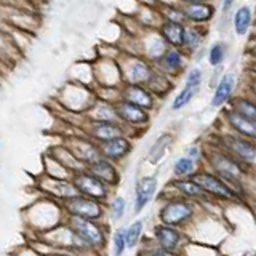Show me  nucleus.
Listing matches in <instances>:
<instances>
[{"mask_svg": "<svg viewBox=\"0 0 256 256\" xmlns=\"http://www.w3.org/2000/svg\"><path fill=\"white\" fill-rule=\"evenodd\" d=\"M156 8L162 21H174V22L188 24L186 16H184L182 12V5L174 2V0H170V2H157Z\"/></svg>", "mask_w": 256, "mask_h": 256, "instance_id": "obj_30", "label": "nucleus"}, {"mask_svg": "<svg viewBox=\"0 0 256 256\" xmlns=\"http://www.w3.org/2000/svg\"><path fill=\"white\" fill-rule=\"evenodd\" d=\"M230 28H232V32L236 34V37L238 38L250 37L254 29L253 8L248 4H242L240 6H237L230 16Z\"/></svg>", "mask_w": 256, "mask_h": 256, "instance_id": "obj_16", "label": "nucleus"}, {"mask_svg": "<svg viewBox=\"0 0 256 256\" xmlns=\"http://www.w3.org/2000/svg\"><path fill=\"white\" fill-rule=\"evenodd\" d=\"M245 93L250 94L252 98L256 100V76L254 74H248V72H246V88H245Z\"/></svg>", "mask_w": 256, "mask_h": 256, "instance_id": "obj_38", "label": "nucleus"}, {"mask_svg": "<svg viewBox=\"0 0 256 256\" xmlns=\"http://www.w3.org/2000/svg\"><path fill=\"white\" fill-rule=\"evenodd\" d=\"M66 208L72 216H78V218L86 220H98L102 214L101 205L98 200L86 196H72L66 200Z\"/></svg>", "mask_w": 256, "mask_h": 256, "instance_id": "obj_14", "label": "nucleus"}, {"mask_svg": "<svg viewBox=\"0 0 256 256\" xmlns=\"http://www.w3.org/2000/svg\"><path fill=\"white\" fill-rule=\"evenodd\" d=\"M196 206L188 198H173L160 208L158 218L168 226H182L194 216Z\"/></svg>", "mask_w": 256, "mask_h": 256, "instance_id": "obj_8", "label": "nucleus"}, {"mask_svg": "<svg viewBox=\"0 0 256 256\" xmlns=\"http://www.w3.org/2000/svg\"><path fill=\"white\" fill-rule=\"evenodd\" d=\"M182 12L186 16L188 24H200L210 26V22L218 14V6L214 2H197V4H182Z\"/></svg>", "mask_w": 256, "mask_h": 256, "instance_id": "obj_15", "label": "nucleus"}, {"mask_svg": "<svg viewBox=\"0 0 256 256\" xmlns=\"http://www.w3.org/2000/svg\"><path fill=\"white\" fill-rule=\"evenodd\" d=\"M220 117L222 120V124L226 125L228 130L256 141V122H253V120L246 118L245 116H242L240 112L234 110L229 106L221 109Z\"/></svg>", "mask_w": 256, "mask_h": 256, "instance_id": "obj_13", "label": "nucleus"}, {"mask_svg": "<svg viewBox=\"0 0 256 256\" xmlns=\"http://www.w3.org/2000/svg\"><path fill=\"white\" fill-rule=\"evenodd\" d=\"M173 140H174V136L170 132H164L162 134H158V138L154 141V144H152L149 149V162L154 165L158 164L160 160L166 156L168 149L172 148Z\"/></svg>", "mask_w": 256, "mask_h": 256, "instance_id": "obj_31", "label": "nucleus"}, {"mask_svg": "<svg viewBox=\"0 0 256 256\" xmlns=\"http://www.w3.org/2000/svg\"><path fill=\"white\" fill-rule=\"evenodd\" d=\"M236 4H237V0H220V8H221L222 16H228L232 10H234Z\"/></svg>", "mask_w": 256, "mask_h": 256, "instance_id": "obj_39", "label": "nucleus"}, {"mask_svg": "<svg viewBox=\"0 0 256 256\" xmlns=\"http://www.w3.org/2000/svg\"><path fill=\"white\" fill-rule=\"evenodd\" d=\"M192 58L182 50V48L176 46H168L165 53L160 56L156 62V68L158 70L165 72L166 76L173 77L174 80H180L186 70L189 69V61Z\"/></svg>", "mask_w": 256, "mask_h": 256, "instance_id": "obj_7", "label": "nucleus"}, {"mask_svg": "<svg viewBox=\"0 0 256 256\" xmlns=\"http://www.w3.org/2000/svg\"><path fill=\"white\" fill-rule=\"evenodd\" d=\"M228 106L232 108L234 110H237V112H240V114L245 116L246 118L256 122V100L252 98L250 94H246L245 92H240L238 94H236Z\"/></svg>", "mask_w": 256, "mask_h": 256, "instance_id": "obj_29", "label": "nucleus"}, {"mask_svg": "<svg viewBox=\"0 0 256 256\" xmlns=\"http://www.w3.org/2000/svg\"><path fill=\"white\" fill-rule=\"evenodd\" d=\"M72 184L77 189L78 194L92 197L94 200H102L109 196V188L102 180L94 176L92 172H78L72 178Z\"/></svg>", "mask_w": 256, "mask_h": 256, "instance_id": "obj_9", "label": "nucleus"}, {"mask_svg": "<svg viewBox=\"0 0 256 256\" xmlns=\"http://www.w3.org/2000/svg\"><path fill=\"white\" fill-rule=\"evenodd\" d=\"M253 34H256V22H254V29H253Z\"/></svg>", "mask_w": 256, "mask_h": 256, "instance_id": "obj_43", "label": "nucleus"}, {"mask_svg": "<svg viewBox=\"0 0 256 256\" xmlns=\"http://www.w3.org/2000/svg\"><path fill=\"white\" fill-rule=\"evenodd\" d=\"M208 26H200V24H186V36H184L182 50L186 52L190 58H196L198 52H204V46L208 38Z\"/></svg>", "mask_w": 256, "mask_h": 256, "instance_id": "obj_19", "label": "nucleus"}, {"mask_svg": "<svg viewBox=\"0 0 256 256\" xmlns=\"http://www.w3.org/2000/svg\"><path fill=\"white\" fill-rule=\"evenodd\" d=\"M157 32L162 36L168 46L182 48L184 36H186V24L174 21H160L157 26Z\"/></svg>", "mask_w": 256, "mask_h": 256, "instance_id": "obj_22", "label": "nucleus"}, {"mask_svg": "<svg viewBox=\"0 0 256 256\" xmlns=\"http://www.w3.org/2000/svg\"><path fill=\"white\" fill-rule=\"evenodd\" d=\"M172 186L186 198H197V200L210 198L208 192L194 178H176L174 181H172Z\"/></svg>", "mask_w": 256, "mask_h": 256, "instance_id": "obj_26", "label": "nucleus"}, {"mask_svg": "<svg viewBox=\"0 0 256 256\" xmlns=\"http://www.w3.org/2000/svg\"><path fill=\"white\" fill-rule=\"evenodd\" d=\"M142 228H144V222L141 220L132 222L128 229L125 230V240H126V246H134L138 244V240L141 237V232H142Z\"/></svg>", "mask_w": 256, "mask_h": 256, "instance_id": "obj_33", "label": "nucleus"}, {"mask_svg": "<svg viewBox=\"0 0 256 256\" xmlns=\"http://www.w3.org/2000/svg\"><path fill=\"white\" fill-rule=\"evenodd\" d=\"M245 58L248 61H256V36H250V42L245 48Z\"/></svg>", "mask_w": 256, "mask_h": 256, "instance_id": "obj_37", "label": "nucleus"}, {"mask_svg": "<svg viewBox=\"0 0 256 256\" xmlns=\"http://www.w3.org/2000/svg\"><path fill=\"white\" fill-rule=\"evenodd\" d=\"M237 74L234 70H228L218 78L214 85L213 94L210 98V108L212 109H224L230 102V100L236 96L237 92Z\"/></svg>", "mask_w": 256, "mask_h": 256, "instance_id": "obj_10", "label": "nucleus"}, {"mask_svg": "<svg viewBox=\"0 0 256 256\" xmlns=\"http://www.w3.org/2000/svg\"><path fill=\"white\" fill-rule=\"evenodd\" d=\"M186 156H189L190 158H194L196 162L198 164L200 160H202L205 157V152L200 149V146H197V144H192V146H189L186 149Z\"/></svg>", "mask_w": 256, "mask_h": 256, "instance_id": "obj_36", "label": "nucleus"}, {"mask_svg": "<svg viewBox=\"0 0 256 256\" xmlns=\"http://www.w3.org/2000/svg\"><path fill=\"white\" fill-rule=\"evenodd\" d=\"M88 172H92L94 176H98L100 180H102L108 186H117L120 182V173L117 170V166L114 162L106 157L96 158L94 162L88 165Z\"/></svg>", "mask_w": 256, "mask_h": 256, "instance_id": "obj_21", "label": "nucleus"}, {"mask_svg": "<svg viewBox=\"0 0 256 256\" xmlns=\"http://www.w3.org/2000/svg\"><path fill=\"white\" fill-rule=\"evenodd\" d=\"M120 98L130 101V102L136 104V106H141L150 112H154L158 108V102H160V100L149 90L146 85L130 84V82H125L122 86H120Z\"/></svg>", "mask_w": 256, "mask_h": 256, "instance_id": "obj_11", "label": "nucleus"}, {"mask_svg": "<svg viewBox=\"0 0 256 256\" xmlns=\"http://www.w3.org/2000/svg\"><path fill=\"white\" fill-rule=\"evenodd\" d=\"M178 4H197V2H213V0H176Z\"/></svg>", "mask_w": 256, "mask_h": 256, "instance_id": "obj_42", "label": "nucleus"}, {"mask_svg": "<svg viewBox=\"0 0 256 256\" xmlns=\"http://www.w3.org/2000/svg\"><path fill=\"white\" fill-rule=\"evenodd\" d=\"M116 110H117V117L122 122L128 133H133L134 130H144L148 128L152 122V112L144 109L141 106H136V104L126 101V100H117L116 101Z\"/></svg>", "mask_w": 256, "mask_h": 256, "instance_id": "obj_5", "label": "nucleus"}, {"mask_svg": "<svg viewBox=\"0 0 256 256\" xmlns=\"http://www.w3.org/2000/svg\"><path fill=\"white\" fill-rule=\"evenodd\" d=\"M204 80H205V74H204L202 68H198V66L189 68L186 70V74H184L181 88L170 102L172 110L181 112V110L186 109L189 104L198 96L200 90H202V86H204Z\"/></svg>", "mask_w": 256, "mask_h": 256, "instance_id": "obj_2", "label": "nucleus"}, {"mask_svg": "<svg viewBox=\"0 0 256 256\" xmlns=\"http://www.w3.org/2000/svg\"><path fill=\"white\" fill-rule=\"evenodd\" d=\"M125 82L148 85L152 74L156 72V64L149 61L146 56L136 53H125L124 58H120Z\"/></svg>", "mask_w": 256, "mask_h": 256, "instance_id": "obj_4", "label": "nucleus"}, {"mask_svg": "<svg viewBox=\"0 0 256 256\" xmlns=\"http://www.w3.org/2000/svg\"><path fill=\"white\" fill-rule=\"evenodd\" d=\"M88 120H104V122H120L116 110V102L96 98L93 106L86 110Z\"/></svg>", "mask_w": 256, "mask_h": 256, "instance_id": "obj_25", "label": "nucleus"}, {"mask_svg": "<svg viewBox=\"0 0 256 256\" xmlns=\"http://www.w3.org/2000/svg\"><path fill=\"white\" fill-rule=\"evenodd\" d=\"M125 208H126V202L124 197H116L114 202L110 205V210H112V216H114L116 220H120L125 213Z\"/></svg>", "mask_w": 256, "mask_h": 256, "instance_id": "obj_35", "label": "nucleus"}, {"mask_svg": "<svg viewBox=\"0 0 256 256\" xmlns=\"http://www.w3.org/2000/svg\"><path fill=\"white\" fill-rule=\"evenodd\" d=\"M176 82H178V80H174L173 77L166 76L165 72L158 70L156 68V72L152 74V77H150V80L148 82L146 86L157 96L160 101H165L168 98V94L174 90Z\"/></svg>", "mask_w": 256, "mask_h": 256, "instance_id": "obj_23", "label": "nucleus"}, {"mask_svg": "<svg viewBox=\"0 0 256 256\" xmlns=\"http://www.w3.org/2000/svg\"><path fill=\"white\" fill-rule=\"evenodd\" d=\"M205 158H206V162L210 164L212 172L221 176V178L226 180L228 182H230L232 186L238 184L240 180L245 176L246 165L240 162V160H237L234 156H230L228 150L220 148L218 144H214L210 150L205 152Z\"/></svg>", "mask_w": 256, "mask_h": 256, "instance_id": "obj_1", "label": "nucleus"}, {"mask_svg": "<svg viewBox=\"0 0 256 256\" xmlns=\"http://www.w3.org/2000/svg\"><path fill=\"white\" fill-rule=\"evenodd\" d=\"M158 188V178L156 174L141 176L134 188V212L140 213L152 198Z\"/></svg>", "mask_w": 256, "mask_h": 256, "instance_id": "obj_20", "label": "nucleus"}, {"mask_svg": "<svg viewBox=\"0 0 256 256\" xmlns=\"http://www.w3.org/2000/svg\"><path fill=\"white\" fill-rule=\"evenodd\" d=\"M154 236L158 242V246L164 248L166 252L176 250L181 242V234L174 229V226H168V224H164V222L156 226Z\"/></svg>", "mask_w": 256, "mask_h": 256, "instance_id": "obj_27", "label": "nucleus"}, {"mask_svg": "<svg viewBox=\"0 0 256 256\" xmlns=\"http://www.w3.org/2000/svg\"><path fill=\"white\" fill-rule=\"evenodd\" d=\"M216 144L245 165H253L256 162V141L250 138L228 130L218 134Z\"/></svg>", "mask_w": 256, "mask_h": 256, "instance_id": "obj_3", "label": "nucleus"}, {"mask_svg": "<svg viewBox=\"0 0 256 256\" xmlns=\"http://www.w3.org/2000/svg\"><path fill=\"white\" fill-rule=\"evenodd\" d=\"M85 132L88 138L98 144L114 140L122 134H130L122 122H104V120H88Z\"/></svg>", "mask_w": 256, "mask_h": 256, "instance_id": "obj_12", "label": "nucleus"}, {"mask_svg": "<svg viewBox=\"0 0 256 256\" xmlns=\"http://www.w3.org/2000/svg\"><path fill=\"white\" fill-rule=\"evenodd\" d=\"M140 54L146 56V58L152 62H157V60L165 53L168 48L166 42L158 34L157 29H146L144 34L141 36V45H140Z\"/></svg>", "mask_w": 256, "mask_h": 256, "instance_id": "obj_18", "label": "nucleus"}, {"mask_svg": "<svg viewBox=\"0 0 256 256\" xmlns=\"http://www.w3.org/2000/svg\"><path fill=\"white\" fill-rule=\"evenodd\" d=\"M229 54V45L224 40H214L205 48V62L212 69H220L226 62Z\"/></svg>", "mask_w": 256, "mask_h": 256, "instance_id": "obj_28", "label": "nucleus"}, {"mask_svg": "<svg viewBox=\"0 0 256 256\" xmlns=\"http://www.w3.org/2000/svg\"><path fill=\"white\" fill-rule=\"evenodd\" d=\"M246 72L256 76V61H246Z\"/></svg>", "mask_w": 256, "mask_h": 256, "instance_id": "obj_41", "label": "nucleus"}, {"mask_svg": "<svg viewBox=\"0 0 256 256\" xmlns=\"http://www.w3.org/2000/svg\"><path fill=\"white\" fill-rule=\"evenodd\" d=\"M72 224H74L77 232L86 240V242H90L94 246H101L104 244V234L92 220L74 216V218H72Z\"/></svg>", "mask_w": 256, "mask_h": 256, "instance_id": "obj_24", "label": "nucleus"}, {"mask_svg": "<svg viewBox=\"0 0 256 256\" xmlns=\"http://www.w3.org/2000/svg\"><path fill=\"white\" fill-rule=\"evenodd\" d=\"M125 246H126V240H125V230L124 229H120L116 232V236H114V253L116 256H122L124 250H125Z\"/></svg>", "mask_w": 256, "mask_h": 256, "instance_id": "obj_34", "label": "nucleus"}, {"mask_svg": "<svg viewBox=\"0 0 256 256\" xmlns=\"http://www.w3.org/2000/svg\"><path fill=\"white\" fill-rule=\"evenodd\" d=\"M190 178H194L200 186L208 192V196L210 197L220 198V200H236V198H238L237 189L232 186L230 182L222 180L221 176H218L213 172L198 170L192 174Z\"/></svg>", "mask_w": 256, "mask_h": 256, "instance_id": "obj_6", "label": "nucleus"}, {"mask_svg": "<svg viewBox=\"0 0 256 256\" xmlns=\"http://www.w3.org/2000/svg\"><path fill=\"white\" fill-rule=\"evenodd\" d=\"M140 256H170V252L164 250V248H149V250L141 252Z\"/></svg>", "mask_w": 256, "mask_h": 256, "instance_id": "obj_40", "label": "nucleus"}, {"mask_svg": "<svg viewBox=\"0 0 256 256\" xmlns=\"http://www.w3.org/2000/svg\"><path fill=\"white\" fill-rule=\"evenodd\" d=\"M196 172H198L197 162L194 158H190L189 156H181L174 160L173 164V173L176 178H190Z\"/></svg>", "mask_w": 256, "mask_h": 256, "instance_id": "obj_32", "label": "nucleus"}, {"mask_svg": "<svg viewBox=\"0 0 256 256\" xmlns=\"http://www.w3.org/2000/svg\"><path fill=\"white\" fill-rule=\"evenodd\" d=\"M101 156L106 157L112 162H120L125 157H128L133 150V141L130 134H122L117 136L114 140H109L106 142L100 144Z\"/></svg>", "mask_w": 256, "mask_h": 256, "instance_id": "obj_17", "label": "nucleus"}]
</instances>
